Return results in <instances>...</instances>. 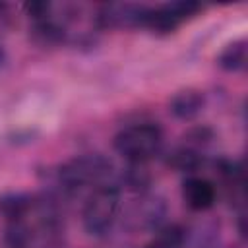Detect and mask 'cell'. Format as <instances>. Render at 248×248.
<instances>
[{"instance_id": "1", "label": "cell", "mask_w": 248, "mask_h": 248, "mask_svg": "<svg viewBox=\"0 0 248 248\" xmlns=\"http://www.w3.org/2000/svg\"><path fill=\"white\" fill-rule=\"evenodd\" d=\"M116 153L130 165H145L163 147V130L153 122H140L122 128L112 141Z\"/></svg>"}, {"instance_id": "2", "label": "cell", "mask_w": 248, "mask_h": 248, "mask_svg": "<svg viewBox=\"0 0 248 248\" xmlns=\"http://www.w3.org/2000/svg\"><path fill=\"white\" fill-rule=\"evenodd\" d=\"M118 209H120V192H118V188L112 186V184L97 186L91 192V196L87 198L85 205H83L81 221H83L85 231L93 236L107 234L112 229V225L118 217Z\"/></svg>"}, {"instance_id": "3", "label": "cell", "mask_w": 248, "mask_h": 248, "mask_svg": "<svg viewBox=\"0 0 248 248\" xmlns=\"http://www.w3.org/2000/svg\"><path fill=\"white\" fill-rule=\"evenodd\" d=\"M110 169L112 165L105 155L87 153L66 161L58 169V180L66 190H79L91 184L101 186V182L110 174Z\"/></svg>"}, {"instance_id": "4", "label": "cell", "mask_w": 248, "mask_h": 248, "mask_svg": "<svg viewBox=\"0 0 248 248\" xmlns=\"http://www.w3.org/2000/svg\"><path fill=\"white\" fill-rule=\"evenodd\" d=\"M202 8H203L202 4L192 2V0H176V2L157 6V8L145 6L143 17H141V27L151 29L155 33H170L180 23H184L186 19L200 14Z\"/></svg>"}, {"instance_id": "5", "label": "cell", "mask_w": 248, "mask_h": 248, "mask_svg": "<svg viewBox=\"0 0 248 248\" xmlns=\"http://www.w3.org/2000/svg\"><path fill=\"white\" fill-rule=\"evenodd\" d=\"M217 190L211 180L203 176H188L182 184V200L192 211H205L213 207Z\"/></svg>"}, {"instance_id": "6", "label": "cell", "mask_w": 248, "mask_h": 248, "mask_svg": "<svg viewBox=\"0 0 248 248\" xmlns=\"http://www.w3.org/2000/svg\"><path fill=\"white\" fill-rule=\"evenodd\" d=\"M203 103L205 99L198 89H184L170 99V112L180 120H190L196 114H200Z\"/></svg>"}, {"instance_id": "7", "label": "cell", "mask_w": 248, "mask_h": 248, "mask_svg": "<svg viewBox=\"0 0 248 248\" xmlns=\"http://www.w3.org/2000/svg\"><path fill=\"white\" fill-rule=\"evenodd\" d=\"M33 200L25 192H6L0 196V217L10 223H19L31 209Z\"/></svg>"}, {"instance_id": "8", "label": "cell", "mask_w": 248, "mask_h": 248, "mask_svg": "<svg viewBox=\"0 0 248 248\" xmlns=\"http://www.w3.org/2000/svg\"><path fill=\"white\" fill-rule=\"evenodd\" d=\"M246 58H248V50H246V41L238 39L229 43L221 54L217 56V64L225 70V72H238L246 66Z\"/></svg>"}, {"instance_id": "9", "label": "cell", "mask_w": 248, "mask_h": 248, "mask_svg": "<svg viewBox=\"0 0 248 248\" xmlns=\"http://www.w3.org/2000/svg\"><path fill=\"white\" fill-rule=\"evenodd\" d=\"M167 165H170L172 169L182 170V172H194L203 165V155L194 147L182 145L169 153Z\"/></svg>"}, {"instance_id": "10", "label": "cell", "mask_w": 248, "mask_h": 248, "mask_svg": "<svg viewBox=\"0 0 248 248\" xmlns=\"http://www.w3.org/2000/svg\"><path fill=\"white\" fill-rule=\"evenodd\" d=\"M184 240L186 234L180 225H165L157 231L155 238L145 248H182Z\"/></svg>"}, {"instance_id": "11", "label": "cell", "mask_w": 248, "mask_h": 248, "mask_svg": "<svg viewBox=\"0 0 248 248\" xmlns=\"http://www.w3.org/2000/svg\"><path fill=\"white\" fill-rule=\"evenodd\" d=\"M124 182L132 188V190H143L149 184V174L145 172L143 165H132L124 176Z\"/></svg>"}, {"instance_id": "12", "label": "cell", "mask_w": 248, "mask_h": 248, "mask_svg": "<svg viewBox=\"0 0 248 248\" xmlns=\"http://www.w3.org/2000/svg\"><path fill=\"white\" fill-rule=\"evenodd\" d=\"M4 58H6V54H4V50H2V48H0V66H2V64H4Z\"/></svg>"}]
</instances>
